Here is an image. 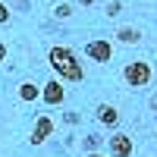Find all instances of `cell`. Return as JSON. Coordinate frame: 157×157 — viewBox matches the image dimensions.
<instances>
[{"label": "cell", "instance_id": "ba28073f", "mask_svg": "<svg viewBox=\"0 0 157 157\" xmlns=\"http://www.w3.org/2000/svg\"><path fill=\"white\" fill-rule=\"evenodd\" d=\"M116 41H120V44H138L141 41V29H135V25H123V29L116 32Z\"/></svg>", "mask_w": 157, "mask_h": 157}, {"label": "cell", "instance_id": "9c48e42d", "mask_svg": "<svg viewBox=\"0 0 157 157\" xmlns=\"http://www.w3.org/2000/svg\"><path fill=\"white\" fill-rule=\"evenodd\" d=\"M38 94H41V88H38L35 82H22V85H19V101L32 104V101H38Z\"/></svg>", "mask_w": 157, "mask_h": 157}, {"label": "cell", "instance_id": "277c9868", "mask_svg": "<svg viewBox=\"0 0 157 157\" xmlns=\"http://www.w3.org/2000/svg\"><path fill=\"white\" fill-rule=\"evenodd\" d=\"M63 98H66V88H63L60 78H50V82H44V88H41V101L47 104V107H57V104H63Z\"/></svg>", "mask_w": 157, "mask_h": 157}, {"label": "cell", "instance_id": "6da1fadb", "mask_svg": "<svg viewBox=\"0 0 157 157\" xmlns=\"http://www.w3.org/2000/svg\"><path fill=\"white\" fill-rule=\"evenodd\" d=\"M47 63H50V69L57 72L60 82H82L85 78V69H82V63H78L72 47H60V44L50 47L47 50Z\"/></svg>", "mask_w": 157, "mask_h": 157}, {"label": "cell", "instance_id": "52a82bcc", "mask_svg": "<svg viewBox=\"0 0 157 157\" xmlns=\"http://www.w3.org/2000/svg\"><path fill=\"white\" fill-rule=\"evenodd\" d=\"M94 113H98V123H101V126H110V129L120 126V110H116L113 104H101Z\"/></svg>", "mask_w": 157, "mask_h": 157}, {"label": "cell", "instance_id": "9a60e30c", "mask_svg": "<svg viewBox=\"0 0 157 157\" xmlns=\"http://www.w3.org/2000/svg\"><path fill=\"white\" fill-rule=\"evenodd\" d=\"M78 3H82V6H91V3H98V0H78Z\"/></svg>", "mask_w": 157, "mask_h": 157}, {"label": "cell", "instance_id": "7a4b0ae2", "mask_svg": "<svg viewBox=\"0 0 157 157\" xmlns=\"http://www.w3.org/2000/svg\"><path fill=\"white\" fill-rule=\"evenodd\" d=\"M151 63L145 60H132V63H126V69H123V82L129 88H148L151 85Z\"/></svg>", "mask_w": 157, "mask_h": 157}, {"label": "cell", "instance_id": "e0dca14e", "mask_svg": "<svg viewBox=\"0 0 157 157\" xmlns=\"http://www.w3.org/2000/svg\"><path fill=\"white\" fill-rule=\"evenodd\" d=\"M88 157H104V154H98V151H94V154H88Z\"/></svg>", "mask_w": 157, "mask_h": 157}, {"label": "cell", "instance_id": "4fadbf2b", "mask_svg": "<svg viewBox=\"0 0 157 157\" xmlns=\"http://www.w3.org/2000/svg\"><path fill=\"white\" fill-rule=\"evenodd\" d=\"M3 22H10V6L0 0V25H3Z\"/></svg>", "mask_w": 157, "mask_h": 157}, {"label": "cell", "instance_id": "8992f818", "mask_svg": "<svg viewBox=\"0 0 157 157\" xmlns=\"http://www.w3.org/2000/svg\"><path fill=\"white\" fill-rule=\"evenodd\" d=\"M110 154H113V157H132V135L113 132V138H110Z\"/></svg>", "mask_w": 157, "mask_h": 157}, {"label": "cell", "instance_id": "30bf717a", "mask_svg": "<svg viewBox=\"0 0 157 157\" xmlns=\"http://www.w3.org/2000/svg\"><path fill=\"white\" fill-rule=\"evenodd\" d=\"M82 145H85V151H91V154H94V151L101 148V135H94V132H91V135L82 141Z\"/></svg>", "mask_w": 157, "mask_h": 157}, {"label": "cell", "instance_id": "5b68a950", "mask_svg": "<svg viewBox=\"0 0 157 157\" xmlns=\"http://www.w3.org/2000/svg\"><path fill=\"white\" fill-rule=\"evenodd\" d=\"M50 132H54V120H50V116L47 113H41V116H38V120H35V126H32V145H44V141L50 138Z\"/></svg>", "mask_w": 157, "mask_h": 157}, {"label": "cell", "instance_id": "5bb4252c", "mask_svg": "<svg viewBox=\"0 0 157 157\" xmlns=\"http://www.w3.org/2000/svg\"><path fill=\"white\" fill-rule=\"evenodd\" d=\"M3 60H6V44L0 41V63H3Z\"/></svg>", "mask_w": 157, "mask_h": 157}, {"label": "cell", "instance_id": "3957f363", "mask_svg": "<svg viewBox=\"0 0 157 157\" xmlns=\"http://www.w3.org/2000/svg\"><path fill=\"white\" fill-rule=\"evenodd\" d=\"M85 57L91 63H110L113 60V41H107V38H94V41L85 44Z\"/></svg>", "mask_w": 157, "mask_h": 157}, {"label": "cell", "instance_id": "7c38bea8", "mask_svg": "<svg viewBox=\"0 0 157 157\" xmlns=\"http://www.w3.org/2000/svg\"><path fill=\"white\" fill-rule=\"evenodd\" d=\"M54 16H57V19H66V16H72V6H69V3H60V6H54Z\"/></svg>", "mask_w": 157, "mask_h": 157}, {"label": "cell", "instance_id": "2e32d148", "mask_svg": "<svg viewBox=\"0 0 157 157\" xmlns=\"http://www.w3.org/2000/svg\"><path fill=\"white\" fill-rule=\"evenodd\" d=\"M151 107H154V110H157V94H154V98H151Z\"/></svg>", "mask_w": 157, "mask_h": 157}, {"label": "cell", "instance_id": "8fae6325", "mask_svg": "<svg viewBox=\"0 0 157 157\" xmlns=\"http://www.w3.org/2000/svg\"><path fill=\"white\" fill-rule=\"evenodd\" d=\"M120 10H123V3H120V0H110V3L104 6V13H107L110 19H113V16H120Z\"/></svg>", "mask_w": 157, "mask_h": 157}]
</instances>
